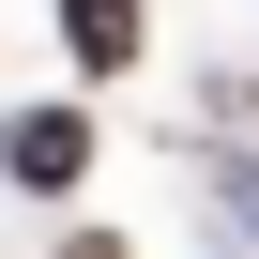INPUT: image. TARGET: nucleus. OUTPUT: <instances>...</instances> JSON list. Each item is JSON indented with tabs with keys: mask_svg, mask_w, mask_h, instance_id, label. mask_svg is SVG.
<instances>
[{
	"mask_svg": "<svg viewBox=\"0 0 259 259\" xmlns=\"http://www.w3.org/2000/svg\"><path fill=\"white\" fill-rule=\"evenodd\" d=\"M61 46H76L92 76H122V61L153 46V31H138V0H61Z\"/></svg>",
	"mask_w": 259,
	"mask_h": 259,
	"instance_id": "2",
	"label": "nucleus"
},
{
	"mask_svg": "<svg viewBox=\"0 0 259 259\" xmlns=\"http://www.w3.org/2000/svg\"><path fill=\"white\" fill-rule=\"evenodd\" d=\"M244 122H259V92H244Z\"/></svg>",
	"mask_w": 259,
	"mask_h": 259,
	"instance_id": "4",
	"label": "nucleus"
},
{
	"mask_svg": "<svg viewBox=\"0 0 259 259\" xmlns=\"http://www.w3.org/2000/svg\"><path fill=\"white\" fill-rule=\"evenodd\" d=\"M61 259H122V244H61Z\"/></svg>",
	"mask_w": 259,
	"mask_h": 259,
	"instance_id": "3",
	"label": "nucleus"
},
{
	"mask_svg": "<svg viewBox=\"0 0 259 259\" xmlns=\"http://www.w3.org/2000/svg\"><path fill=\"white\" fill-rule=\"evenodd\" d=\"M0 168H16L31 198H61V183L92 168V122H76V107H31V122H16V138H0Z\"/></svg>",
	"mask_w": 259,
	"mask_h": 259,
	"instance_id": "1",
	"label": "nucleus"
}]
</instances>
